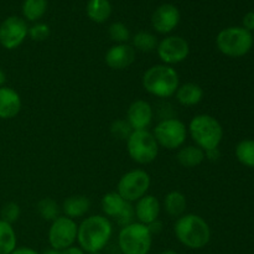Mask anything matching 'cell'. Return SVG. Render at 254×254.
I'll list each match as a JSON object with an SVG mask.
<instances>
[{"label":"cell","instance_id":"obj_17","mask_svg":"<svg viewBox=\"0 0 254 254\" xmlns=\"http://www.w3.org/2000/svg\"><path fill=\"white\" fill-rule=\"evenodd\" d=\"M22 101L20 94L11 87L0 88V119L9 121L21 112Z\"/></svg>","mask_w":254,"mask_h":254},{"label":"cell","instance_id":"obj_20","mask_svg":"<svg viewBox=\"0 0 254 254\" xmlns=\"http://www.w3.org/2000/svg\"><path fill=\"white\" fill-rule=\"evenodd\" d=\"M129 203L130 202H127L117 191H111L102 197L101 208L103 216L108 217L109 220H117L128 207Z\"/></svg>","mask_w":254,"mask_h":254},{"label":"cell","instance_id":"obj_34","mask_svg":"<svg viewBox=\"0 0 254 254\" xmlns=\"http://www.w3.org/2000/svg\"><path fill=\"white\" fill-rule=\"evenodd\" d=\"M11 254H41L31 247H16Z\"/></svg>","mask_w":254,"mask_h":254},{"label":"cell","instance_id":"obj_21","mask_svg":"<svg viewBox=\"0 0 254 254\" xmlns=\"http://www.w3.org/2000/svg\"><path fill=\"white\" fill-rule=\"evenodd\" d=\"M186 208H188V200L181 191L174 190L164 196L161 210L165 211L166 215L170 216V217H181L186 213Z\"/></svg>","mask_w":254,"mask_h":254},{"label":"cell","instance_id":"obj_19","mask_svg":"<svg viewBox=\"0 0 254 254\" xmlns=\"http://www.w3.org/2000/svg\"><path fill=\"white\" fill-rule=\"evenodd\" d=\"M205 92L200 84L195 82H186L179 86L178 91L175 93V98L178 103L183 107H193L201 103L203 99Z\"/></svg>","mask_w":254,"mask_h":254},{"label":"cell","instance_id":"obj_25","mask_svg":"<svg viewBox=\"0 0 254 254\" xmlns=\"http://www.w3.org/2000/svg\"><path fill=\"white\" fill-rule=\"evenodd\" d=\"M131 46L135 51L144 52V54H149V52L155 51L156 47H158L159 40L156 37V35H154L153 32L149 31H138L136 34H134L131 36Z\"/></svg>","mask_w":254,"mask_h":254},{"label":"cell","instance_id":"obj_16","mask_svg":"<svg viewBox=\"0 0 254 254\" xmlns=\"http://www.w3.org/2000/svg\"><path fill=\"white\" fill-rule=\"evenodd\" d=\"M161 212V202L156 196L148 195L139 198L134 202V213H135V221L143 225L149 226L153 222L159 220Z\"/></svg>","mask_w":254,"mask_h":254},{"label":"cell","instance_id":"obj_30","mask_svg":"<svg viewBox=\"0 0 254 254\" xmlns=\"http://www.w3.org/2000/svg\"><path fill=\"white\" fill-rule=\"evenodd\" d=\"M109 130H111V134L113 135V138L118 139V140L127 141V139L129 138V135L131 134L133 129L129 126L127 119H116V121L111 124Z\"/></svg>","mask_w":254,"mask_h":254},{"label":"cell","instance_id":"obj_23","mask_svg":"<svg viewBox=\"0 0 254 254\" xmlns=\"http://www.w3.org/2000/svg\"><path fill=\"white\" fill-rule=\"evenodd\" d=\"M86 14L91 21L103 24L111 17L112 4L109 0H88L86 5Z\"/></svg>","mask_w":254,"mask_h":254},{"label":"cell","instance_id":"obj_5","mask_svg":"<svg viewBox=\"0 0 254 254\" xmlns=\"http://www.w3.org/2000/svg\"><path fill=\"white\" fill-rule=\"evenodd\" d=\"M253 35L242 26H230L221 30L216 36V47L225 56L240 59L252 50Z\"/></svg>","mask_w":254,"mask_h":254},{"label":"cell","instance_id":"obj_31","mask_svg":"<svg viewBox=\"0 0 254 254\" xmlns=\"http://www.w3.org/2000/svg\"><path fill=\"white\" fill-rule=\"evenodd\" d=\"M20 215H21V208H20V206L16 202L10 201V202H6L1 207V211H0V220L12 225L16 221H19Z\"/></svg>","mask_w":254,"mask_h":254},{"label":"cell","instance_id":"obj_14","mask_svg":"<svg viewBox=\"0 0 254 254\" xmlns=\"http://www.w3.org/2000/svg\"><path fill=\"white\" fill-rule=\"evenodd\" d=\"M126 119L133 130H146L153 124V107L145 99H135L127 109Z\"/></svg>","mask_w":254,"mask_h":254},{"label":"cell","instance_id":"obj_7","mask_svg":"<svg viewBox=\"0 0 254 254\" xmlns=\"http://www.w3.org/2000/svg\"><path fill=\"white\" fill-rule=\"evenodd\" d=\"M154 138L160 148L166 150H179L188 139V126L175 117H166L156 123L153 130Z\"/></svg>","mask_w":254,"mask_h":254},{"label":"cell","instance_id":"obj_4","mask_svg":"<svg viewBox=\"0 0 254 254\" xmlns=\"http://www.w3.org/2000/svg\"><path fill=\"white\" fill-rule=\"evenodd\" d=\"M188 133L195 145L203 151L220 148L223 139L222 124L210 114H197L190 121Z\"/></svg>","mask_w":254,"mask_h":254},{"label":"cell","instance_id":"obj_41","mask_svg":"<svg viewBox=\"0 0 254 254\" xmlns=\"http://www.w3.org/2000/svg\"><path fill=\"white\" fill-rule=\"evenodd\" d=\"M86 254H103L102 252H93V253H86Z\"/></svg>","mask_w":254,"mask_h":254},{"label":"cell","instance_id":"obj_40","mask_svg":"<svg viewBox=\"0 0 254 254\" xmlns=\"http://www.w3.org/2000/svg\"><path fill=\"white\" fill-rule=\"evenodd\" d=\"M160 254H179V253L174 250H165V251H163Z\"/></svg>","mask_w":254,"mask_h":254},{"label":"cell","instance_id":"obj_37","mask_svg":"<svg viewBox=\"0 0 254 254\" xmlns=\"http://www.w3.org/2000/svg\"><path fill=\"white\" fill-rule=\"evenodd\" d=\"M205 156H206V159H208V160H211V161L218 160V159H220V156H221L220 149H213V150L206 151Z\"/></svg>","mask_w":254,"mask_h":254},{"label":"cell","instance_id":"obj_42","mask_svg":"<svg viewBox=\"0 0 254 254\" xmlns=\"http://www.w3.org/2000/svg\"><path fill=\"white\" fill-rule=\"evenodd\" d=\"M252 35H253V42H254V31L252 32Z\"/></svg>","mask_w":254,"mask_h":254},{"label":"cell","instance_id":"obj_3","mask_svg":"<svg viewBox=\"0 0 254 254\" xmlns=\"http://www.w3.org/2000/svg\"><path fill=\"white\" fill-rule=\"evenodd\" d=\"M141 84L150 96L168 99L175 96L180 86V76L173 66L164 64H154L144 72Z\"/></svg>","mask_w":254,"mask_h":254},{"label":"cell","instance_id":"obj_10","mask_svg":"<svg viewBox=\"0 0 254 254\" xmlns=\"http://www.w3.org/2000/svg\"><path fill=\"white\" fill-rule=\"evenodd\" d=\"M78 223L72 218L61 215L54 220L47 231V241L50 248L56 251L66 250L77 243Z\"/></svg>","mask_w":254,"mask_h":254},{"label":"cell","instance_id":"obj_11","mask_svg":"<svg viewBox=\"0 0 254 254\" xmlns=\"http://www.w3.org/2000/svg\"><path fill=\"white\" fill-rule=\"evenodd\" d=\"M155 51L161 64L174 67L186 61L190 55V44L183 36L168 35L159 41Z\"/></svg>","mask_w":254,"mask_h":254},{"label":"cell","instance_id":"obj_15","mask_svg":"<svg viewBox=\"0 0 254 254\" xmlns=\"http://www.w3.org/2000/svg\"><path fill=\"white\" fill-rule=\"evenodd\" d=\"M136 51L130 44H114L107 50L104 61L109 68L114 71H123L134 64Z\"/></svg>","mask_w":254,"mask_h":254},{"label":"cell","instance_id":"obj_13","mask_svg":"<svg viewBox=\"0 0 254 254\" xmlns=\"http://www.w3.org/2000/svg\"><path fill=\"white\" fill-rule=\"evenodd\" d=\"M181 20L180 10L173 4H163L155 9L151 16V26L160 35H170L179 26Z\"/></svg>","mask_w":254,"mask_h":254},{"label":"cell","instance_id":"obj_27","mask_svg":"<svg viewBox=\"0 0 254 254\" xmlns=\"http://www.w3.org/2000/svg\"><path fill=\"white\" fill-rule=\"evenodd\" d=\"M36 211L40 217L47 222H52L59 216H61V206L51 197H44L36 203Z\"/></svg>","mask_w":254,"mask_h":254},{"label":"cell","instance_id":"obj_39","mask_svg":"<svg viewBox=\"0 0 254 254\" xmlns=\"http://www.w3.org/2000/svg\"><path fill=\"white\" fill-rule=\"evenodd\" d=\"M41 254H60V251L54 250V248H49V250L44 251Z\"/></svg>","mask_w":254,"mask_h":254},{"label":"cell","instance_id":"obj_8","mask_svg":"<svg viewBox=\"0 0 254 254\" xmlns=\"http://www.w3.org/2000/svg\"><path fill=\"white\" fill-rule=\"evenodd\" d=\"M126 143L128 155L139 165H148L158 158L160 146L149 129L133 130Z\"/></svg>","mask_w":254,"mask_h":254},{"label":"cell","instance_id":"obj_9","mask_svg":"<svg viewBox=\"0 0 254 254\" xmlns=\"http://www.w3.org/2000/svg\"><path fill=\"white\" fill-rule=\"evenodd\" d=\"M150 186L151 178L148 171L144 169H133L121 176L116 191L127 202L134 203L148 195Z\"/></svg>","mask_w":254,"mask_h":254},{"label":"cell","instance_id":"obj_18","mask_svg":"<svg viewBox=\"0 0 254 254\" xmlns=\"http://www.w3.org/2000/svg\"><path fill=\"white\" fill-rule=\"evenodd\" d=\"M91 200L84 195H72L62 202L61 212L66 217L76 221L82 218L91 210Z\"/></svg>","mask_w":254,"mask_h":254},{"label":"cell","instance_id":"obj_1","mask_svg":"<svg viewBox=\"0 0 254 254\" xmlns=\"http://www.w3.org/2000/svg\"><path fill=\"white\" fill-rule=\"evenodd\" d=\"M113 237V223L103 215H92L78 225L77 243L86 253L102 252Z\"/></svg>","mask_w":254,"mask_h":254},{"label":"cell","instance_id":"obj_28","mask_svg":"<svg viewBox=\"0 0 254 254\" xmlns=\"http://www.w3.org/2000/svg\"><path fill=\"white\" fill-rule=\"evenodd\" d=\"M237 160L246 168H254V139H243L236 145Z\"/></svg>","mask_w":254,"mask_h":254},{"label":"cell","instance_id":"obj_29","mask_svg":"<svg viewBox=\"0 0 254 254\" xmlns=\"http://www.w3.org/2000/svg\"><path fill=\"white\" fill-rule=\"evenodd\" d=\"M108 35L114 44H128L131 39L130 30L123 22H113L108 27Z\"/></svg>","mask_w":254,"mask_h":254},{"label":"cell","instance_id":"obj_2","mask_svg":"<svg viewBox=\"0 0 254 254\" xmlns=\"http://www.w3.org/2000/svg\"><path fill=\"white\" fill-rule=\"evenodd\" d=\"M174 235L180 245L188 250H203L210 243L211 227L203 217L196 213H185L176 218L174 223Z\"/></svg>","mask_w":254,"mask_h":254},{"label":"cell","instance_id":"obj_22","mask_svg":"<svg viewBox=\"0 0 254 254\" xmlns=\"http://www.w3.org/2000/svg\"><path fill=\"white\" fill-rule=\"evenodd\" d=\"M205 151L197 145H184L176 153V160L183 168L193 169L205 161Z\"/></svg>","mask_w":254,"mask_h":254},{"label":"cell","instance_id":"obj_33","mask_svg":"<svg viewBox=\"0 0 254 254\" xmlns=\"http://www.w3.org/2000/svg\"><path fill=\"white\" fill-rule=\"evenodd\" d=\"M242 27L247 31H254V11H250L243 16L242 19Z\"/></svg>","mask_w":254,"mask_h":254},{"label":"cell","instance_id":"obj_32","mask_svg":"<svg viewBox=\"0 0 254 254\" xmlns=\"http://www.w3.org/2000/svg\"><path fill=\"white\" fill-rule=\"evenodd\" d=\"M51 29L47 24L44 22H35L29 27V37L34 41H45L50 37Z\"/></svg>","mask_w":254,"mask_h":254},{"label":"cell","instance_id":"obj_12","mask_svg":"<svg viewBox=\"0 0 254 254\" xmlns=\"http://www.w3.org/2000/svg\"><path fill=\"white\" fill-rule=\"evenodd\" d=\"M29 36V26L24 17L9 16L0 24V45L12 51L21 46Z\"/></svg>","mask_w":254,"mask_h":254},{"label":"cell","instance_id":"obj_24","mask_svg":"<svg viewBox=\"0 0 254 254\" xmlns=\"http://www.w3.org/2000/svg\"><path fill=\"white\" fill-rule=\"evenodd\" d=\"M21 11L26 22H39L47 11V0H24Z\"/></svg>","mask_w":254,"mask_h":254},{"label":"cell","instance_id":"obj_26","mask_svg":"<svg viewBox=\"0 0 254 254\" xmlns=\"http://www.w3.org/2000/svg\"><path fill=\"white\" fill-rule=\"evenodd\" d=\"M17 247V237L10 223L0 220V254H11Z\"/></svg>","mask_w":254,"mask_h":254},{"label":"cell","instance_id":"obj_38","mask_svg":"<svg viewBox=\"0 0 254 254\" xmlns=\"http://www.w3.org/2000/svg\"><path fill=\"white\" fill-rule=\"evenodd\" d=\"M5 83H6V74H5V72L0 68V88L4 87Z\"/></svg>","mask_w":254,"mask_h":254},{"label":"cell","instance_id":"obj_6","mask_svg":"<svg viewBox=\"0 0 254 254\" xmlns=\"http://www.w3.org/2000/svg\"><path fill=\"white\" fill-rule=\"evenodd\" d=\"M153 237L148 226L135 221L121 227L117 243L122 254H149L153 247Z\"/></svg>","mask_w":254,"mask_h":254},{"label":"cell","instance_id":"obj_35","mask_svg":"<svg viewBox=\"0 0 254 254\" xmlns=\"http://www.w3.org/2000/svg\"><path fill=\"white\" fill-rule=\"evenodd\" d=\"M60 254H86V252H84L81 247H78V246L74 245V246H72V247L66 248V250L60 251Z\"/></svg>","mask_w":254,"mask_h":254},{"label":"cell","instance_id":"obj_36","mask_svg":"<svg viewBox=\"0 0 254 254\" xmlns=\"http://www.w3.org/2000/svg\"><path fill=\"white\" fill-rule=\"evenodd\" d=\"M149 227V230H150V232H151V235H159V233L161 232V231H163V223L160 222V221H155V222H153L151 223V225H149L148 226Z\"/></svg>","mask_w":254,"mask_h":254}]
</instances>
